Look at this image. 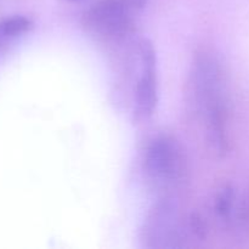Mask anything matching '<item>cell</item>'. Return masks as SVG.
<instances>
[{
    "instance_id": "obj_1",
    "label": "cell",
    "mask_w": 249,
    "mask_h": 249,
    "mask_svg": "<svg viewBox=\"0 0 249 249\" xmlns=\"http://www.w3.org/2000/svg\"><path fill=\"white\" fill-rule=\"evenodd\" d=\"M190 85L195 106L206 119L228 113L223 68L213 51L202 49L195 53Z\"/></svg>"
},
{
    "instance_id": "obj_7",
    "label": "cell",
    "mask_w": 249,
    "mask_h": 249,
    "mask_svg": "<svg viewBox=\"0 0 249 249\" xmlns=\"http://www.w3.org/2000/svg\"><path fill=\"white\" fill-rule=\"evenodd\" d=\"M236 208L235 190L230 185L221 187L215 199V211L221 218L229 219Z\"/></svg>"
},
{
    "instance_id": "obj_9",
    "label": "cell",
    "mask_w": 249,
    "mask_h": 249,
    "mask_svg": "<svg viewBox=\"0 0 249 249\" xmlns=\"http://www.w3.org/2000/svg\"><path fill=\"white\" fill-rule=\"evenodd\" d=\"M190 226H191L192 232L195 233V236H197L198 238H204L206 236V223L202 220V218L199 215H192L191 221H190Z\"/></svg>"
},
{
    "instance_id": "obj_6",
    "label": "cell",
    "mask_w": 249,
    "mask_h": 249,
    "mask_svg": "<svg viewBox=\"0 0 249 249\" xmlns=\"http://www.w3.org/2000/svg\"><path fill=\"white\" fill-rule=\"evenodd\" d=\"M33 28V22L28 17L14 16L0 21V44L27 33Z\"/></svg>"
},
{
    "instance_id": "obj_10",
    "label": "cell",
    "mask_w": 249,
    "mask_h": 249,
    "mask_svg": "<svg viewBox=\"0 0 249 249\" xmlns=\"http://www.w3.org/2000/svg\"><path fill=\"white\" fill-rule=\"evenodd\" d=\"M148 1H150V0H131V4H133L134 9L140 10L142 9V7H145Z\"/></svg>"
},
{
    "instance_id": "obj_5",
    "label": "cell",
    "mask_w": 249,
    "mask_h": 249,
    "mask_svg": "<svg viewBox=\"0 0 249 249\" xmlns=\"http://www.w3.org/2000/svg\"><path fill=\"white\" fill-rule=\"evenodd\" d=\"M141 74L134 91V121H146L155 113L158 104L157 55L152 41L141 39L139 43Z\"/></svg>"
},
{
    "instance_id": "obj_2",
    "label": "cell",
    "mask_w": 249,
    "mask_h": 249,
    "mask_svg": "<svg viewBox=\"0 0 249 249\" xmlns=\"http://www.w3.org/2000/svg\"><path fill=\"white\" fill-rule=\"evenodd\" d=\"M141 242L146 248H179L184 246L178 206L172 198L160 199L148 212L141 229Z\"/></svg>"
},
{
    "instance_id": "obj_11",
    "label": "cell",
    "mask_w": 249,
    "mask_h": 249,
    "mask_svg": "<svg viewBox=\"0 0 249 249\" xmlns=\"http://www.w3.org/2000/svg\"><path fill=\"white\" fill-rule=\"evenodd\" d=\"M63 2H68V4H75V2H82L84 0H61Z\"/></svg>"
},
{
    "instance_id": "obj_8",
    "label": "cell",
    "mask_w": 249,
    "mask_h": 249,
    "mask_svg": "<svg viewBox=\"0 0 249 249\" xmlns=\"http://www.w3.org/2000/svg\"><path fill=\"white\" fill-rule=\"evenodd\" d=\"M238 221L241 226L249 233V190L243 196L241 204L238 206Z\"/></svg>"
},
{
    "instance_id": "obj_4",
    "label": "cell",
    "mask_w": 249,
    "mask_h": 249,
    "mask_svg": "<svg viewBox=\"0 0 249 249\" xmlns=\"http://www.w3.org/2000/svg\"><path fill=\"white\" fill-rule=\"evenodd\" d=\"M133 9L131 0H97L83 14V27L104 38H118L128 32Z\"/></svg>"
},
{
    "instance_id": "obj_3",
    "label": "cell",
    "mask_w": 249,
    "mask_h": 249,
    "mask_svg": "<svg viewBox=\"0 0 249 249\" xmlns=\"http://www.w3.org/2000/svg\"><path fill=\"white\" fill-rule=\"evenodd\" d=\"M143 169L151 180L160 185L179 181L185 170L184 151L180 143L169 135L153 138L146 147Z\"/></svg>"
}]
</instances>
